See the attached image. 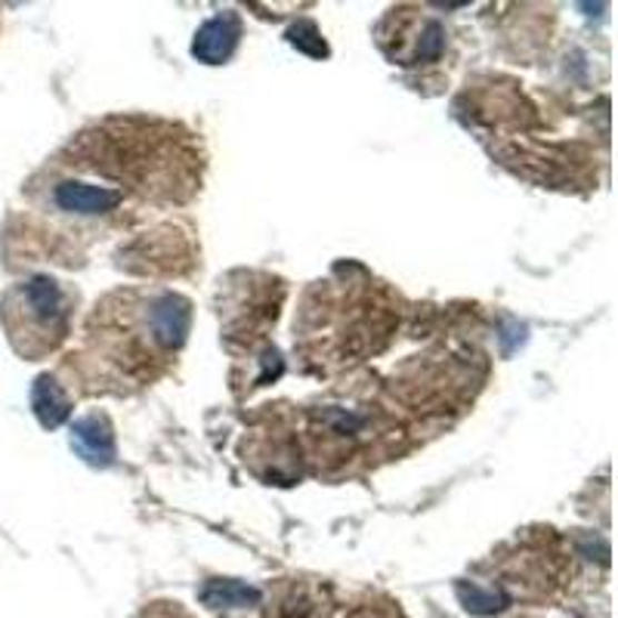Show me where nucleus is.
Wrapping results in <instances>:
<instances>
[{
	"instance_id": "8",
	"label": "nucleus",
	"mask_w": 618,
	"mask_h": 618,
	"mask_svg": "<svg viewBox=\"0 0 618 618\" xmlns=\"http://www.w3.org/2000/svg\"><path fill=\"white\" fill-rule=\"evenodd\" d=\"M205 600L211 606H241L257 600V590L245 588L239 581H213L211 588L205 590Z\"/></svg>"
},
{
	"instance_id": "2",
	"label": "nucleus",
	"mask_w": 618,
	"mask_h": 618,
	"mask_svg": "<svg viewBox=\"0 0 618 618\" xmlns=\"http://www.w3.org/2000/svg\"><path fill=\"white\" fill-rule=\"evenodd\" d=\"M74 297L50 276L22 281L3 300V322L26 359H41L69 338Z\"/></svg>"
},
{
	"instance_id": "6",
	"label": "nucleus",
	"mask_w": 618,
	"mask_h": 618,
	"mask_svg": "<svg viewBox=\"0 0 618 618\" xmlns=\"http://www.w3.org/2000/svg\"><path fill=\"white\" fill-rule=\"evenodd\" d=\"M74 442L78 449L84 451L90 461H109L112 458V433H109V423L102 418H87L74 427Z\"/></svg>"
},
{
	"instance_id": "4",
	"label": "nucleus",
	"mask_w": 618,
	"mask_h": 618,
	"mask_svg": "<svg viewBox=\"0 0 618 618\" xmlns=\"http://www.w3.org/2000/svg\"><path fill=\"white\" fill-rule=\"evenodd\" d=\"M239 22L236 16H217L211 22H205V29L196 34V43H192V53L211 66H220L226 59L232 57L236 43H239Z\"/></svg>"
},
{
	"instance_id": "1",
	"label": "nucleus",
	"mask_w": 618,
	"mask_h": 618,
	"mask_svg": "<svg viewBox=\"0 0 618 618\" xmlns=\"http://www.w3.org/2000/svg\"><path fill=\"white\" fill-rule=\"evenodd\" d=\"M189 331V303L168 295H112L102 300L87 328V352L102 375L124 390V383L154 380Z\"/></svg>"
},
{
	"instance_id": "7",
	"label": "nucleus",
	"mask_w": 618,
	"mask_h": 618,
	"mask_svg": "<svg viewBox=\"0 0 618 618\" xmlns=\"http://www.w3.org/2000/svg\"><path fill=\"white\" fill-rule=\"evenodd\" d=\"M322 618H406L402 609L383 597H359L352 604H340L328 609Z\"/></svg>"
},
{
	"instance_id": "3",
	"label": "nucleus",
	"mask_w": 618,
	"mask_h": 618,
	"mask_svg": "<svg viewBox=\"0 0 618 618\" xmlns=\"http://www.w3.org/2000/svg\"><path fill=\"white\" fill-rule=\"evenodd\" d=\"M196 263V248L189 236H180L177 226H158L121 251V267L140 276H180Z\"/></svg>"
},
{
	"instance_id": "5",
	"label": "nucleus",
	"mask_w": 618,
	"mask_h": 618,
	"mask_svg": "<svg viewBox=\"0 0 618 618\" xmlns=\"http://www.w3.org/2000/svg\"><path fill=\"white\" fill-rule=\"evenodd\" d=\"M34 411H38V418H41L43 427H57L69 418V396L62 393V387H59L53 378H41L34 383Z\"/></svg>"
}]
</instances>
